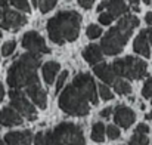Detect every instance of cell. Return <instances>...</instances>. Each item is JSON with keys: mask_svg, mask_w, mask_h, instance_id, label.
Masks as SVG:
<instances>
[{"mask_svg": "<svg viewBox=\"0 0 152 145\" xmlns=\"http://www.w3.org/2000/svg\"><path fill=\"white\" fill-rule=\"evenodd\" d=\"M129 1H130L132 4H137V3H139V0H129Z\"/></svg>", "mask_w": 152, "mask_h": 145, "instance_id": "39", "label": "cell"}, {"mask_svg": "<svg viewBox=\"0 0 152 145\" xmlns=\"http://www.w3.org/2000/svg\"><path fill=\"white\" fill-rule=\"evenodd\" d=\"M33 139H34V136H33L31 130H24V132H21V145H31Z\"/></svg>", "mask_w": 152, "mask_h": 145, "instance_id": "28", "label": "cell"}, {"mask_svg": "<svg viewBox=\"0 0 152 145\" xmlns=\"http://www.w3.org/2000/svg\"><path fill=\"white\" fill-rule=\"evenodd\" d=\"M9 99H10V105L13 110H16L22 117H25L27 120L33 121L37 119V111L34 108V105L27 99L25 93L21 89H10L9 92Z\"/></svg>", "mask_w": 152, "mask_h": 145, "instance_id": "8", "label": "cell"}, {"mask_svg": "<svg viewBox=\"0 0 152 145\" xmlns=\"http://www.w3.org/2000/svg\"><path fill=\"white\" fill-rule=\"evenodd\" d=\"M136 132H137V133L148 135V133H149V126H148V124H145V123H140V124H137V127H136Z\"/></svg>", "mask_w": 152, "mask_h": 145, "instance_id": "32", "label": "cell"}, {"mask_svg": "<svg viewBox=\"0 0 152 145\" xmlns=\"http://www.w3.org/2000/svg\"><path fill=\"white\" fill-rule=\"evenodd\" d=\"M129 145H149V139H148V136H146V135L134 132V135L130 138Z\"/></svg>", "mask_w": 152, "mask_h": 145, "instance_id": "20", "label": "cell"}, {"mask_svg": "<svg viewBox=\"0 0 152 145\" xmlns=\"http://www.w3.org/2000/svg\"><path fill=\"white\" fill-rule=\"evenodd\" d=\"M145 33H146V39H148V42H149V46L152 48V28H146Z\"/></svg>", "mask_w": 152, "mask_h": 145, "instance_id": "35", "label": "cell"}, {"mask_svg": "<svg viewBox=\"0 0 152 145\" xmlns=\"http://www.w3.org/2000/svg\"><path fill=\"white\" fill-rule=\"evenodd\" d=\"M0 37H1V31H0Z\"/></svg>", "mask_w": 152, "mask_h": 145, "instance_id": "44", "label": "cell"}, {"mask_svg": "<svg viewBox=\"0 0 152 145\" xmlns=\"http://www.w3.org/2000/svg\"><path fill=\"white\" fill-rule=\"evenodd\" d=\"M143 1H145L146 4H149V3H151V0H143Z\"/></svg>", "mask_w": 152, "mask_h": 145, "instance_id": "42", "label": "cell"}, {"mask_svg": "<svg viewBox=\"0 0 152 145\" xmlns=\"http://www.w3.org/2000/svg\"><path fill=\"white\" fill-rule=\"evenodd\" d=\"M77 1H78V4L83 9H90L93 6V3H95V0H77Z\"/></svg>", "mask_w": 152, "mask_h": 145, "instance_id": "33", "label": "cell"}, {"mask_svg": "<svg viewBox=\"0 0 152 145\" xmlns=\"http://www.w3.org/2000/svg\"><path fill=\"white\" fill-rule=\"evenodd\" d=\"M27 24V16L18 10L3 7L0 10V27L9 31H16Z\"/></svg>", "mask_w": 152, "mask_h": 145, "instance_id": "9", "label": "cell"}, {"mask_svg": "<svg viewBox=\"0 0 152 145\" xmlns=\"http://www.w3.org/2000/svg\"><path fill=\"white\" fill-rule=\"evenodd\" d=\"M59 107L64 113H66L68 116H74V117L87 116L90 111V102L87 96L74 83H69L62 91L59 96Z\"/></svg>", "mask_w": 152, "mask_h": 145, "instance_id": "4", "label": "cell"}, {"mask_svg": "<svg viewBox=\"0 0 152 145\" xmlns=\"http://www.w3.org/2000/svg\"><path fill=\"white\" fill-rule=\"evenodd\" d=\"M111 86H114V91H115L117 93H120V95H129V93L132 92L130 83H127V82L123 80L121 77H118Z\"/></svg>", "mask_w": 152, "mask_h": 145, "instance_id": "18", "label": "cell"}, {"mask_svg": "<svg viewBox=\"0 0 152 145\" xmlns=\"http://www.w3.org/2000/svg\"><path fill=\"white\" fill-rule=\"evenodd\" d=\"M3 98H4V88H3V85L0 83V102L3 101Z\"/></svg>", "mask_w": 152, "mask_h": 145, "instance_id": "37", "label": "cell"}, {"mask_svg": "<svg viewBox=\"0 0 152 145\" xmlns=\"http://www.w3.org/2000/svg\"><path fill=\"white\" fill-rule=\"evenodd\" d=\"M72 83L83 91V93L87 96L90 104L98 105L99 99H98V92H96V83L89 73H78L72 79Z\"/></svg>", "mask_w": 152, "mask_h": 145, "instance_id": "10", "label": "cell"}, {"mask_svg": "<svg viewBox=\"0 0 152 145\" xmlns=\"http://www.w3.org/2000/svg\"><path fill=\"white\" fill-rule=\"evenodd\" d=\"M145 21H146V24L152 25V12H148V13L145 15Z\"/></svg>", "mask_w": 152, "mask_h": 145, "instance_id": "36", "label": "cell"}, {"mask_svg": "<svg viewBox=\"0 0 152 145\" xmlns=\"http://www.w3.org/2000/svg\"><path fill=\"white\" fill-rule=\"evenodd\" d=\"M146 119H149V120H152V111L149 113V114H146Z\"/></svg>", "mask_w": 152, "mask_h": 145, "instance_id": "40", "label": "cell"}, {"mask_svg": "<svg viewBox=\"0 0 152 145\" xmlns=\"http://www.w3.org/2000/svg\"><path fill=\"white\" fill-rule=\"evenodd\" d=\"M22 46L27 50H30L31 53H36V55L50 52V49L46 46L43 37L37 31H27L22 37Z\"/></svg>", "mask_w": 152, "mask_h": 145, "instance_id": "11", "label": "cell"}, {"mask_svg": "<svg viewBox=\"0 0 152 145\" xmlns=\"http://www.w3.org/2000/svg\"><path fill=\"white\" fill-rule=\"evenodd\" d=\"M111 68L114 70L117 77H126L129 80H140L146 76L148 65L145 61L139 58L126 56V58L114 61L111 64Z\"/></svg>", "mask_w": 152, "mask_h": 145, "instance_id": "6", "label": "cell"}, {"mask_svg": "<svg viewBox=\"0 0 152 145\" xmlns=\"http://www.w3.org/2000/svg\"><path fill=\"white\" fill-rule=\"evenodd\" d=\"M9 0H0V7H6Z\"/></svg>", "mask_w": 152, "mask_h": 145, "instance_id": "38", "label": "cell"}, {"mask_svg": "<svg viewBox=\"0 0 152 145\" xmlns=\"http://www.w3.org/2000/svg\"><path fill=\"white\" fill-rule=\"evenodd\" d=\"M142 95L145 99H149L152 96V77H149L146 80V83L143 85V89H142Z\"/></svg>", "mask_w": 152, "mask_h": 145, "instance_id": "29", "label": "cell"}, {"mask_svg": "<svg viewBox=\"0 0 152 145\" xmlns=\"http://www.w3.org/2000/svg\"><path fill=\"white\" fill-rule=\"evenodd\" d=\"M22 116L13 110L12 107H4L0 111V124L4 127H13V126H19L22 124Z\"/></svg>", "mask_w": 152, "mask_h": 145, "instance_id": "13", "label": "cell"}, {"mask_svg": "<svg viewBox=\"0 0 152 145\" xmlns=\"http://www.w3.org/2000/svg\"><path fill=\"white\" fill-rule=\"evenodd\" d=\"M93 71H95V74L101 79L103 83H108V85H112V83L118 79V77L115 76L114 70L111 68V65H109V64H105V62L95 65Z\"/></svg>", "mask_w": 152, "mask_h": 145, "instance_id": "14", "label": "cell"}, {"mask_svg": "<svg viewBox=\"0 0 152 145\" xmlns=\"http://www.w3.org/2000/svg\"><path fill=\"white\" fill-rule=\"evenodd\" d=\"M6 145H21V132H9L4 135Z\"/></svg>", "mask_w": 152, "mask_h": 145, "instance_id": "21", "label": "cell"}, {"mask_svg": "<svg viewBox=\"0 0 152 145\" xmlns=\"http://www.w3.org/2000/svg\"><path fill=\"white\" fill-rule=\"evenodd\" d=\"M40 62V55L31 52L21 55L7 70V85L10 89H25V92H30L40 88L42 85L37 76Z\"/></svg>", "mask_w": 152, "mask_h": 145, "instance_id": "1", "label": "cell"}, {"mask_svg": "<svg viewBox=\"0 0 152 145\" xmlns=\"http://www.w3.org/2000/svg\"><path fill=\"white\" fill-rule=\"evenodd\" d=\"M139 25V18L134 15H126L123 16L118 24L115 27H112L111 30L106 31V34L102 37L101 49L102 52L108 56H114L118 55L126 43L129 42L132 33L134 31V28Z\"/></svg>", "mask_w": 152, "mask_h": 145, "instance_id": "3", "label": "cell"}, {"mask_svg": "<svg viewBox=\"0 0 152 145\" xmlns=\"http://www.w3.org/2000/svg\"><path fill=\"white\" fill-rule=\"evenodd\" d=\"M151 46H149V42H148V39H146V33H145V30H142L139 34H137V37L134 39V43H133V49H134V52L136 53H139V55H142V56H145V58H149L151 56Z\"/></svg>", "mask_w": 152, "mask_h": 145, "instance_id": "15", "label": "cell"}, {"mask_svg": "<svg viewBox=\"0 0 152 145\" xmlns=\"http://www.w3.org/2000/svg\"><path fill=\"white\" fill-rule=\"evenodd\" d=\"M15 48H16V42H15V40L6 42V43L1 46V55H3V56H10V55L13 53Z\"/></svg>", "mask_w": 152, "mask_h": 145, "instance_id": "24", "label": "cell"}, {"mask_svg": "<svg viewBox=\"0 0 152 145\" xmlns=\"http://www.w3.org/2000/svg\"><path fill=\"white\" fill-rule=\"evenodd\" d=\"M66 77H68V71H62V73H61V76H59V79H58V82H56L55 92H59V91L62 89V86L65 85V80H66Z\"/></svg>", "mask_w": 152, "mask_h": 145, "instance_id": "30", "label": "cell"}, {"mask_svg": "<svg viewBox=\"0 0 152 145\" xmlns=\"http://www.w3.org/2000/svg\"><path fill=\"white\" fill-rule=\"evenodd\" d=\"M45 145H86V139L78 124L64 121L45 133Z\"/></svg>", "mask_w": 152, "mask_h": 145, "instance_id": "5", "label": "cell"}, {"mask_svg": "<svg viewBox=\"0 0 152 145\" xmlns=\"http://www.w3.org/2000/svg\"><path fill=\"white\" fill-rule=\"evenodd\" d=\"M111 113H112V108H111V107H106L105 110H102L101 111V117L102 119H109Z\"/></svg>", "mask_w": 152, "mask_h": 145, "instance_id": "34", "label": "cell"}, {"mask_svg": "<svg viewBox=\"0 0 152 145\" xmlns=\"http://www.w3.org/2000/svg\"><path fill=\"white\" fill-rule=\"evenodd\" d=\"M86 34H87V37H89V39H98V37L102 34V30H101V27H99V25L90 24V25L87 27V30H86Z\"/></svg>", "mask_w": 152, "mask_h": 145, "instance_id": "23", "label": "cell"}, {"mask_svg": "<svg viewBox=\"0 0 152 145\" xmlns=\"http://www.w3.org/2000/svg\"><path fill=\"white\" fill-rule=\"evenodd\" d=\"M59 70H61V65H59V62H55V61H49V62H46L43 65V68H42L43 79H45V82L49 86L55 82V77H56V74H58Z\"/></svg>", "mask_w": 152, "mask_h": 145, "instance_id": "17", "label": "cell"}, {"mask_svg": "<svg viewBox=\"0 0 152 145\" xmlns=\"http://www.w3.org/2000/svg\"><path fill=\"white\" fill-rule=\"evenodd\" d=\"M31 3H33L34 6H37V3H39V0H31Z\"/></svg>", "mask_w": 152, "mask_h": 145, "instance_id": "41", "label": "cell"}, {"mask_svg": "<svg viewBox=\"0 0 152 145\" xmlns=\"http://www.w3.org/2000/svg\"><path fill=\"white\" fill-rule=\"evenodd\" d=\"M92 139L95 142H103L105 141V126L102 121H96L92 127Z\"/></svg>", "mask_w": 152, "mask_h": 145, "instance_id": "19", "label": "cell"}, {"mask_svg": "<svg viewBox=\"0 0 152 145\" xmlns=\"http://www.w3.org/2000/svg\"><path fill=\"white\" fill-rule=\"evenodd\" d=\"M98 12H101L99 22L102 25H108L115 18L126 15V12H129V6L123 0H105L98 6Z\"/></svg>", "mask_w": 152, "mask_h": 145, "instance_id": "7", "label": "cell"}, {"mask_svg": "<svg viewBox=\"0 0 152 145\" xmlns=\"http://www.w3.org/2000/svg\"><path fill=\"white\" fill-rule=\"evenodd\" d=\"M33 142H34V145H45V133H43V132H39V133L34 136Z\"/></svg>", "mask_w": 152, "mask_h": 145, "instance_id": "31", "label": "cell"}, {"mask_svg": "<svg viewBox=\"0 0 152 145\" xmlns=\"http://www.w3.org/2000/svg\"><path fill=\"white\" fill-rule=\"evenodd\" d=\"M37 6H39V9H40L43 13H46V12L52 10V9L56 6V0H39Z\"/></svg>", "mask_w": 152, "mask_h": 145, "instance_id": "22", "label": "cell"}, {"mask_svg": "<svg viewBox=\"0 0 152 145\" xmlns=\"http://www.w3.org/2000/svg\"><path fill=\"white\" fill-rule=\"evenodd\" d=\"M81 27V16L75 10L58 12L48 21V33L53 43L64 45L77 40Z\"/></svg>", "mask_w": 152, "mask_h": 145, "instance_id": "2", "label": "cell"}, {"mask_svg": "<svg viewBox=\"0 0 152 145\" xmlns=\"http://www.w3.org/2000/svg\"><path fill=\"white\" fill-rule=\"evenodd\" d=\"M83 58L90 64V65H96L98 62L102 61V49L98 45H89L87 48L83 50Z\"/></svg>", "mask_w": 152, "mask_h": 145, "instance_id": "16", "label": "cell"}, {"mask_svg": "<svg viewBox=\"0 0 152 145\" xmlns=\"http://www.w3.org/2000/svg\"><path fill=\"white\" fill-rule=\"evenodd\" d=\"M0 145H6V144H4V142H3V141H1V139H0Z\"/></svg>", "mask_w": 152, "mask_h": 145, "instance_id": "43", "label": "cell"}, {"mask_svg": "<svg viewBox=\"0 0 152 145\" xmlns=\"http://www.w3.org/2000/svg\"><path fill=\"white\" fill-rule=\"evenodd\" d=\"M134 120H136V114L129 107L118 105L114 110V121H115V124H118V126H121L124 129H129L134 123Z\"/></svg>", "mask_w": 152, "mask_h": 145, "instance_id": "12", "label": "cell"}, {"mask_svg": "<svg viewBox=\"0 0 152 145\" xmlns=\"http://www.w3.org/2000/svg\"><path fill=\"white\" fill-rule=\"evenodd\" d=\"M105 133L108 135V138L109 139H118L120 138V129L115 126V124H109L106 129H105Z\"/></svg>", "mask_w": 152, "mask_h": 145, "instance_id": "25", "label": "cell"}, {"mask_svg": "<svg viewBox=\"0 0 152 145\" xmlns=\"http://www.w3.org/2000/svg\"><path fill=\"white\" fill-rule=\"evenodd\" d=\"M16 9L22 10V12H28L30 10V3L28 0H9Z\"/></svg>", "mask_w": 152, "mask_h": 145, "instance_id": "27", "label": "cell"}, {"mask_svg": "<svg viewBox=\"0 0 152 145\" xmlns=\"http://www.w3.org/2000/svg\"><path fill=\"white\" fill-rule=\"evenodd\" d=\"M99 96H101L103 101H111V99H114V93L109 91L108 86L101 85V86H99Z\"/></svg>", "mask_w": 152, "mask_h": 145, "instance_id": "26", "label": "cell"}, {"mask_svg": "<svg viewBox=\"0 0 152 145\" xmlns=\"http://www.w3.org/2000/svg\"><path fill=\"white\" fill-rule=\"evenodd\" d=\"M151 102H152V96H151Z\"/></svg>", "mask_w": 152, "mask_h": 145, "instance_id": "45", "label": "cell"}]
</instances>
